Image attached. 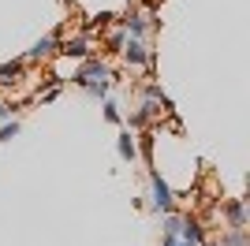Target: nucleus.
I'll return each mask as SVG.
<instances>
[{
    "label": "nucleus",
    "mask_w": 250,
    "mask_h": 246,
    "mask_svg": "<svg viewBox=\"0 0 250 246\" xmlns=\"http://www.w3.org/2000/svg\"><path fill=\"white\" fill-rule=\"evenodd\" d=\"M149 209L153 213H172L176 209V190L168 186V179L149 164Z\"/></svg>",
    "instance_id": "obj_1"
},
{
    "label": "nucleus",
    "mask_w": 250,
    "mask_h": 246,
    "mask_svg": "<svg viewBox=\"0 0 250 246\" xmlns=\"http://www.w3.org/2000/svg\"><path fill=\"white\" fill-rule=\"evenodd\" d=\"M120 60L127 63V67H142V71L153 79V49H149V41L142 38H127L124 49H120Z\"/></svg>",
    "instance_id": "obj_2"
},
{
    "label": "nucleus",
    "mask_w": 250,
    "mask_h": 246,
    "mask_svg": "<svg viewBox=\"0 0 250 246\" xmlns=\"http://www.w3.org/2000/svg\"><path fill=\"white\" fill-rule=\"evenodd\" d=\"M94 79H112V67H108V60H104L101 52H90L86 60H79V67L71 75V86L83 90L86 82H94Z\"/></svg>",
    "instance_id": "obj_3"
},
{
    "label": "nucleus",
    "mask_w": 250,
    "mask_h": 246,
    "mask_svg": "<svg viewBox=\"0 0 250 246\" xmlns=\"http://www.w3.org/2000/svg\"><path fill=\"white\" fill-rule=\"evenodd\" d=\"M90 52H97L94 38H86V34H79V30H75L71 38L63 34V38L56 41V56H67V60H86Z\"/></svg>",
    "instance_id": "obj_4"
},
{
    "label": "nucleus",
    "mask_w": 250,
    "mask_h": 246,
    "mask_svg": "<svg viewBox=\"0 0 250 246\" xmlns=\"http://www.w3.org/2000/svg\"><path fill=\"white\" fill-rule=\"evenodd\" d=\"M60 38H63V26H56L52 34H42L30 49L22 52V56H26V63H49L52 56H56V41H60Z\"/></svg>",
    "instance_id": "obj_5"
},
{
    "label": "nucleus",
    "mask_w": 250,
    "mask_h": 246,
    "mask_svg": "<svg viewBox=\"0 0 250 246\" xmlns=\"http://www.w3.org/2000/svg\"><path fill=\"white\" fill-rule=\"evenodd\" d=\"M161 104L157 101H149V97H142V104H138L131 116H124V127H131V131H142V127H153L157 120H161Z\"/></svg>",
    "instance_id": "obj_6"
},
{
    "label": "nucleus",
    "mask_w": 250,
    "mask_h": 246,
    "mask_svg": "<svg viewBox=\"0 0 250 246\" xmlns=\"http://www.w3.org/2000/svg\"><path fill=\"white\" fill-rule=\"evenodd\" d=\"M179 239L190 246H206L209 243V227L198 213H183V224H179Z\"/></svg>",
    "instance_id": "obj_7"
},
{
    "label": "nucleus",
    "mask_w": 250,
    "mask_h": 246,
    "mask_svg": "<svg viewBox=\"0 0 250 246\" xmlns=\"http://www.w3.org/2000/svg\"><path fill=\"white\" fill-rule=\"evenodd\" d=\"M26 56H15V60L0 63V90H11V86H19L22 79H26Z\"/></svg>",
    "instance_id": "obj_8"
},
{
    "label": "nucleus",
    "mask_w": 250,
    "mask_h": 246,
    "mask_svg": "<svg viewBox=\"0 0 250 246\" xmlns=\"http://www.w3.org/2000/svg\"><path fill=\"white\" fill-rule=\"evenodd\" d=\"M220 216H224V224L228 227H247V202L243 198H224L220 202Z\"/></svg>",
    "instance_id": "obj_9"
},
{
    "label": "nucleus",
    "mask_w": 250,
    "mask_h": 246,
    "mask_svg": "<svg viewBox=\"0 0 250 246\" xmlns=\"http://www.w3.org/2000/svg\"><path fill=\"white\" fill-rule=\"evenodd\" d=\"M135 149H138V161L153 164V153H157V127H142V131H135Z\"/></svg>",
    "instance_id": "obj_10"
},
{
    "label": "nucleus",
    "mask_w": 250,
    "mask_h": 246,
    "mask_svg": "<svg viewBox=\"0 0 250 246\" xmlns=\"http://www.w3.org/2000/svg\"><path fill=\"white\" fill-rule=\"evenodd\" d=\"M116 153H120V161H124V164H135L138 161L135 131H131V127H120V134H116Z\"/></svg>",
    "instance_id": "obj_11"
},
{
    "label": "nucleus",
    "mask_w": 250,
    "mask_h": 246,
    "mask_svg": "<svg viewBox=\"0 0 250 246\" xmlns=\"http://www.w3.org/2000/svg\"><path fill=\"white\" fill-rule=\"evenodd\" d=\"M217 246H250L247 243V227H220V243Z\"/></svg>",
    "instance_id": "obj_12"
},
{
    "label": "nucleus",
    "mask_w": 250,
    "mask_h": 246,
    "mask_svg": "<svg viewBox=\"0 0 250 246\" xmlns=\"http://www.w3.org/2000/svg\"><path fill=\"white\" fill-rule=\"evenodd\" d=\"M101 116H104V123H112V127H124V112H120V104H116L112 97H104V101H101Z\"/></svg>",
    "instance_id": "obj_13"
},
{
    "label": "nucleus",
    "mask_w": 250,
    "mask_h": 246,
    "mask_svg": "<svg viewBox=\"0 0 250 246\" xmlns=\"http://www.w3.org/2000/svg\"><path fill=\"white\" fill-rule=\"evenodd\" d=\"M83 90L90 93V97H97V101H104V97H108V90H112V79H94V82H86Z\"/></svg>",
    "instance_id": "obj_14"
},
{
    "label": "nucleus",
    "mask_w": 250,
    "mask_h": 246,
    "mask_svg": "<svg viewBox=\"0 0 250 246\" xmlns=\"http://www.w3.org/2000/svg\"><path fill=\"white\" fill-rule=\"evenodd\" d=\"M19 131H22V127H19V120H15V116H11V120H4V123H0V142H11Z\"/></svg>",
    "instance_id": "obj_15"
},
{
    "label": "nucleus",
    "mask_w": 250,
    "mask_h": 246,
    "mask_svg": "<svg viewBox=\"0 0 250 246\" xmlns=\"http://www.w3.org/2000/svg\"><path fill=\"white\" fill-rule=\"evenodd\" d=\"M11 116H15V104H11L8 97H0V123H4V120H11Z\"/></svg>",
    "instance_id": "obj_16"
},
{
    "label": "nucleus",
    "mask_w": 250,
    "mask_h": 246,
    "mask_svg": "<svg viewBox=\"0 0 250 246\" xmlns=\"http://www.w3.org/2000/svg\"><path fill=\"white\" fill-rule=\"evenodd\" d=\"M161 246H190V243H183V239H165V235H161Z\"/></svg>",
    "instance_id": "obj_17"
},
{
    "label": "nucleus",
    "mask_w": 250,
    "mask_h": 246,
    "mask_svg": "<svg viewBox=\"0 0 250 246\" xmlns=\"http://www.w3.org/2000/svg\"><path fill=\"white\" fill-rule=\"evenodd\" d=\"M56 4H63L67 11H75V0H56Z\"/></svg>",
    "instance_id": "obj_18"
},
{
    "label": "nucleus",
    "mask_w": 250,
    "mask_h": 246,
    "mask_svg": "<svg viewBox=\"0 0 250 246\" xmlns=\"http://www.w3.org/2000/svg\"><path fill=\"white\" fill-rule=\"evenodd\" d=\"M206 246H217V243H206Z\"/></svg>",
    "instance_id": "obj_19"
}]
</instances>
